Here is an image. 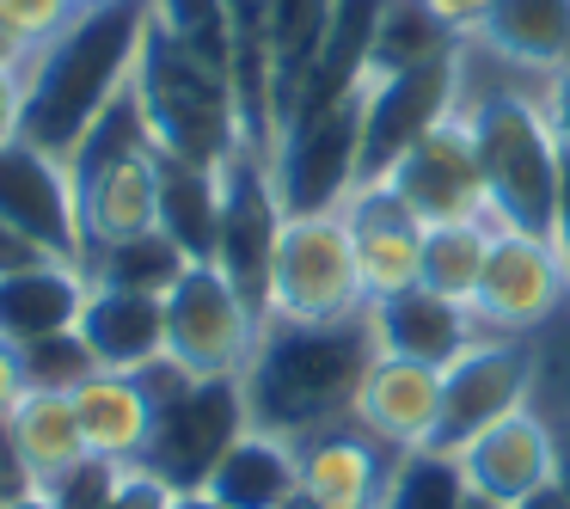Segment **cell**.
I'll return each instance as SVG.
<instances>
[{
	"label": "cell",
	"instance_id": "obj_1",
	"mask_svg": "<svg viewBox=\"0 0 570 509\" xmlns=\"http://www.w3.org/2000/svg\"><path fill=\"white\" fill-rule=\"evenodd\" d=\"M374 356H381V337H374L368 313L337 320V325L264 320L258 350H252L246 374H239L252 430L283 435V442H307L320 430L350 423L362 374L374 369Z\"/></svg>",
	"mask_w": 570,
	"mask_h": 509
},
{
	"label": "cell",
	"instance_id": "obj_2",
	"mask_svg": "<svg viewBox=\"0 0 570 509\" xmlns=\"http://www.w3.org/2000/svg\"><path fill=\"white\" fill-rule=\"evenodd\" d=\"M141 38H148V0H111L75 13L43 50L26 62V141L43 154H68L80 129L129 87Z\"/></svg>",
	"mask_w": 570,
	"mask_h": 509
},
{
	"label": "cell",
	"instance_id": "obj_3",
	"mask_svg": "<svg viewBox=\"0 0 570 509\" xmlns=\"http://www.w3.org/2000/svg\"><path fill=\"white\" fill-rule=\"evenodd\" d=\"M148 117V136L160 148V160H185V166H222L227 154L246 141V111H239V87L222 62L185 50L178 38H166L148 19L141 38L136 75H129Z\"/></svg>",
	"mask_w": 570,
	"mask_h": 509
},
{
	"label": "cell",
	"instance_id": "obj_4",
	"mask_svg": "<svg viewBox=\"0 0 570 509\" xmlns=\"http://www.w3.org/2000/svg\"><path fill=\"white\" fill-rule=\"evenodd\" d=\"M460 111L479 141V173H484V209L491 227H515V234H552L558 209V178H564V148L546 129L540 99H521L515 87H497L466 99Z\"/></svg>",
	"mask_w": 570,
	"mask_h": 509
},
{
	"label": "cell",
	"instance_id": "obj_5",
	"mask_svg": "<svg viewBox=\"0 0 570 509\" xmlns=\"http://www.w3.org/2000/svg\"><path fill=\"white\" fill-rule=\"evenodd\" d=\"M368 313V288H362V264L350 246L344 215H288L283 239H276L271 264V295H264V320L288 325H337Z\"/></svg>",
	"mask_w": 570,
	"mask_h": 509
},
{
	"label": "cell",
	"instance_id": "obj_6",
	"mask_svg": "<svg viewBox=\"0 0 570 509\" xmlns=\"http://www.w3.org/2000/svg\"><path fill=\"white\" fill-rule=\"evenodd\" d=\"M362 111H368V87L283 124V136L271 141V178L283 215L344 209V197L362 185Z\"/></svg>",
	"mask_w": 570,
	"mask_h": 509
},
{
	"label": "cell",
	"instance_id": "obj_7",
	"mask_svg": "<svg viewBox=\"0 0 570 509\" xmlns=\"http://www.w3.org/2000/svg\"><path fill=\"white\" fill-rule=\"evenodd\" d=\"M246 430H252V418H246L239 374H197L190 386H178L173 399L154 405V430H148V448H141L136 467H148L178 497L203 491L209 472L222 467V454Z\"/></svg>",
	"mask_w": 570,
	"mask_h": 509
},
{
	"label": "cell",
	"instance_id": "obj_8",
	"mask_svg": "<svg viewBox=\"0 0 570 509\" xmlns=\"http://www.w3.org/2000/svg\"><path fill=\"white\" fill-rule=\"evenodd\" d=\"M222 209H215V252L209 264L264 313V295H271V264H276V239H283V197H276L271 178V154L239 141L222 166Z\"/></svg>",
	"mask_w": 570,
	"mask_h": 509
},
{
	"label": "cell",
	"instance_id": "obj_9",
	"mask_svg": "<svg viewBox=\"0 0 570 509\" xmlns=\"http://www.w3.org/2000/svg\"><path fill=\"white\" fill-rule=\"evenodd\" d=\"M166 356L190 374H246L252 350H258L264 313L215 271L209 258L185 264L173 288H166Z\"/></svg>",
	"mask_w": 570,
	"mask_h": 509
},
{
	"label": "cell",
	"instance_id": "obj_10",
	"mask_svg": "<svg viewBox=\"0 0 570 509\" xmlns=\"http://www.w3.org/2000/svg\"><path fill=\"white\" fill-rule=\"evenodd\" d=\"M533 369H540V362H533V344H521V337H479L454 369H442V411H435L430 448L460 454V448H472L491 423L528 411Z\"/></svg>",
	"mask_w": 570,
	"mask_h": 509
},
{
	"label": "cell",
	"instance_id": "obj_11",
	"mask_svg": "<svg viewBox=\"0 0 570 509\" xmlns=\"http://www.w3.org/2000/svg\"><path fill=\"white\" fill-rule=\"evenodd\" d=\"M381 185H393L405 197V209L423 227L442 222H491L484 209V173H479V141H472L466 111H448L435 129H423L393 166H386Z\"/></svg>",
	"mask_w": 570,
	"mask_h": 509
},
{
	"label": "cell",
	"instance_id": "obj_12",
	"mask_svg": "<svg viewBox=\"0 0 570 509\" xmlns=\"http://www.w3.org/2000/svg\"><path fill=\"white\" fill-rule=\"evenodd\" d=\"M564 295H570V276H564V258L552 252V239L497 227L479 295H472L479 332L484 337H528L564 307Z\"/></svg>",
	"mask_w": 570,
	"mask_h": 509
},
{
	"label": "cell",
	"instance_id": "obj_13",
	"mask_svg": "<svg viewBox=\"0 0 570 509\" xmlns=\"http://www.w3.org/2000/svg\"><path fill=\"white\" fill-rule=\"evenodd\" d=\"M460 105V50L417 62L405 75L368 80V111H362V185L386 178V166L423 136L435 129L448 111Z\"/></svg>",
	"mask_w": 570,
	"mask_h": 509
},
{
	"label": "cell",
	"instance_id": "obj_14",
	"mask_svg": "<svg viewBox=\"0 0 570 509\" xmlns=\"http://www.w3.org/2000/svg\"><path fill=\"white\" fill-rule=\"evenodd\" d=\"M0 222L13 234H26L43 258H62L87 271L80 209H75V185H68L62 154H43L31 141H7L0 148Z\"/></svg>",
	"mask_w": 570,
	"mask_h": 509
},
{
	"label": "cell",
	"instance_id": "obj_15",
	"mask_svg": "<svg viewBox=\"0 0 570 509\" xmlns=\"http://www.w3.org/2000/svg\"><path fill=\"white\" fill-rule=\"evenodd\" d=\"M460 467H466V484L479 497L521 509L558 484V430L528 405L515 418L491 423L472 448H460Z\"/></svg>",
	"mask_w": 570,
	"mask_h": 509
},
{
	"label": "cell",
	"instance_id": "obj_16",
	"mask_svg": "<svg viewBox=\"0 0 570 509\" xmlns=\"http://www.w3.org/2000/svg\"><path fill=\"white\" fill-rule=\"evenodd\" d=\"M344 227H350V246H356V264H362V288L368 301L381 295H399V288H417V271H423V222L405 209L393 185H356L344 197Z\"/></svg>",
	"mask_w": 570,
	"mask_h": 509
},
{
	"label": "cell",
	"instance_id": "obj_17",
	"mask_svg": "<svg viewBox=\"0 0 570 509\" xmlns=\"http://www.w3.org/2000/svg\"><path fill=\"white\" fill-rule=\"evenodd\" d=\"M368 320H374V337H381V356H399V362H423V369H454L472 344H479V320L472 307L435 295V288H399V295H381L368 301Z\"/></svg>",
	"mask_w": 570,
	"mask_h": 509
},
{
	"label": "cell",
	"instance_id": "obj_18",
	"mask_svg": "<svg viewBox=\"0 0 570 509\" xmlns=\"http://www.w3.org/2000/svg\"><path fill=\"white\" fill-rule=\"evenodd\" d=\"M435 411H442V374L423 369V362L374 356V369L362 374L350 423H356L362 435H374L386 454H405V448H430Z\"/></svg>",
	"mask_w": 570,
	"mask_h": 509
},
{
	"label": "cell",
	"instance_id": "obj_19",
	"mask_svg": "<svg viewBox=\"0 0 570 509\" xmlns=\"http://www.w3.org/2000/svg\"><path fill=\"white\" fill-rule=\"evenodd\" d=\"M0 448L13 460L19 484L31 491H50L68 472L87 460V435L75 418V393H50V386H31L13 405V418L0 423Z\"/></svg>",
	"mask_w": 570,
	"mask_h": 509
},
{
	"label": "cell",
	"instance_id": "obj_20",
	"mask_svg": "<svg viewBox=\"0 0 570 509\" xmlns=\"http://www.w3.org/2000/svg\"><path fill=\"white\" fill-rule=\"evenodd\" d=\"M87 295H92V276L62 258H38V264L7 271L0 276V344L26 350L38 337L75 332Z\"/></svg>",
	"mask_w": 570,
	"mask_h": 509
},
{
	"label": "cell",
	"instance_id": "obj_21",
	"mask_svg": "<svg viewBox=\"0 0 570 509\" xmlns=\"http://www.w3.org/2000/svg\"><path fill=\"white\" fill-rule=\"evenodd\" d=\"M295 448H301V491L320 509H381L393 454L374 435H362L356 423H337V430H320Z\"/></svg>",
	"mask_w": 570,
	"mask_h": 509
},
{
	"label": "cell",
	"instance_id": "obj_22",
	"mask_svg": "<svg viewBox=\"0 0 570 509\" xmlns=\"http://www.w3.org/2000/svg\"><path fill=\"white\" fill-rule=\"evenodd\" d=\"M80 344L92 350L99 369H148L166 356V301L160 295H129V288H99L92 283L87 307H80Z\"/></svg>",
	"mask_w": 570,
	"mask_h": 509
},
{
	"label": "cell",
	"instance_id": "obj_23",
	"mask_svg": "<svg viewBox=\"0 0 570 509\" xmlns=\"http://www.w3.org/2000/svg\"><path fill=\"white\" fill-rule=\"evenodd\" d=\"M337 0H271L264 7V117H271V141L283 111L295 105L301 80H307L313 56H320L325 31H332Z\"/></svg>",
	"mask_w": 570,
	"mask_h": 509
},
{
	"label": "cell",
	"instance_id": "obj_24",
	"mask_svg": "<svg viewBox=\"0 0 570 509\" xmlns=\"http://www.w3.org/2000/svg\"><path fill=\"white\" fill-rule=\"evenodd\" d=\"M472 43L503 68L546 80L552 68L570 62V0H491Z\"/></svg>",
	"mask_w": 570,
	"mask_h": 509
},
{
	"label": "cell",
	"instance_id": "obj_25",
	"mask_svg": "<svg viewBox=\"0 0 570 509\" xmlns=\"http://www.w3.org/2000/svg\"><path fill=\"white\" fill-rule=\"evenodd\" d=\"M75 209H80V246H87V258L117 246V239L154 234L160 227V154H141V160L92 178L75 197Z\"/></svg>",
	"mask_w": 570,
	"mask_h": 509
},
{
	"label": "cell",
	"instance_id": "obj_26",
	"mask_svg": "<svg viewBox=\"0 0 570 509\" xmlns=\"http://www.w3.org/2000/svg\"><path fill=\"white\" fill-rule=\"evenodd\" d=\"M75 418H80V435H87V454L136 467L141 448H148V430H154V399L141 386V374L92 369L75 386Z\"/></svg>",
	"mask_w": 570,
	"mask_h": 509
},
{
	"label": "cell",
	"instance_id": "obj_27",
	"mask_svg": "<svg viewBox=\"0 0 570 509\" xmlns=\"http://www.w3.org/2000/svg\"><path fill=\"white\" fill-rule=\"evenodd\" d=\"M295 491H301V448L264 430L239 435L203 484V497L215 509H283Z\"/></svg>",
	"mask_w": 570,
	"mask_h": 509
},
{
	"label": "cell",
	"instance_id": "obj_28",
	"mask_svg": "<svg viewBox=\"0 0 570 509\" xmlns=\"http://www.w3.org/2000/svg\"><path fill=\"white\" fill-rule=\"evenodd\" d=\"M215 209H222V178H215V166L160 160V234L190 264H203L215 252Z\"/></svg>",
	"mask_w": 570,
	"mask_h": 509
},
{
	"label": "cell",
	"instance_id": "obj_29",
	"mask_svg": "<svg viewBox=\"0 0 570 509\" xmlns=\"http://www.w3.org/2000/svg\"><path fill=\"white\" fill-rule=\"evenodd\" d=\"M460 43H466V38H454V31L423 7V0H386L381 26H374V50H368V80L405 75V68L435 62V56L460 50Z\"/></svg>",
	"mask_w": 570,
	"mask_h": 509
},
{
	"label": "cell",
	"instance_id": "obj_30",
	"mask_svg": "<svg viewBox=\"0 0 570 509\" xmlns=\"http://www.w3.org/2000/svg\"><path fill=\"white\" fill-rule=\"evenodd\" d=\"M491 222H442V227H423V271L417 283L435 288V295L472 307L479 295V276H484V258H491Z\"/></svg>",
	"mask_w": 570,
	"mask_h": 509
},
{
	"label": "cell",
	"instance_id": "obj_31",
	"mask_svg": "<svg viewBox=\"0 0 570 509\" xmlns=\"http://www.w3.org/2000/svg\"><path fill=\"white\" fill-rule=\"evenodd\" d=\"M185 252L154 227V234H136V239H117V246L92 252L87 258V276L99 288H129V295H166V288L185 276Z\"/></svg>",
	"mask_w": 570,
	"mask_h": 509
},
{
	"label": "cell",
	"instance_id": "obj_32",
	"mask_svg": "<svg viewBox=\"0 0 570 509\" xmlns=\"http://www.w3.org/2000/svg\"><path fill=\"white\" fill-rule=\"evenodd\" d=\"M472 484L460 454H442V448H405L393 454V472H386L381 509H466Z\"/></svg>",
	"mask_w": 570,
	"mask_h": 509
},
{
	"label": "cell",
	"instance_id": "obj_33",
	"mask_svg": "<svg viewBox=\"0 0 570 509\" xmlns=\"http://www.w3.org/2000/svg\"><path fill=\"white\" fill-rule=\"evenodd\" d=\"M148 19L166 38H178L185 50L209 56V62H222L234 75V26H227L222 0H148Z\"/></svg>",
	"mask_w": 570,
	"mask_h": 509
},
{
	"label": "cell",
	"instance_id": "obj_34",
	"mask_svg": "<svg viewBox=\"0 0 570 509\" xmlns=\"http://www.w3.org/2000/svg\"><path fill=\"white\" fill-rule=\"evenodd\" d=\"M19 362H26V381L31 386H50V393H75V386L99 369V362H92V350L80 344V332L38 337V344L19 350Z\"/></svg>",
	"mask_w": 570,
	"mask_h": 509
},
{
	"label": "cell",
	"instance_id": "obj_35",
	"mask_svg": "<svg viewBox=\"0 0 570 509\" xmlns=\"http://www.w3.org/2000/svg\"><path fill=\"white\" fill-rule=\"evenodd\" d=\"M124 472H129L124 460L87 454V460H80V467L68 472L62 484H50V497H56L62 509H105V503L117 497V484H124Z\"/></svg>",
	"mask_w": 570,
	"mask_h": 509
},
{
	"label": "cell",
	"instance_id": "obj_36",
	"mask_svg": "<svg viewBox=\"0 0 570 509\" xmlns=\"http://www.w3.org/2000/svg\"><path fill=\"white\" fill-rule=\"evenodd\" d=\"M68 19H75V0H0V26L26 43V62H31V50H43V43L68 26Z\"/></svg>",
	"mask_w": 570,
	"mask_h": 509
},
{
	"label": "cell",
	"instance_id": "obj_37",
	"mask_svg": "<svg viewBox=\"0 0 570 509\" xmlns=\"http://www.w3.org/2000/svg\"><path fill=\"white\" fill-rule=\"evenodd\" d=\"M533 99H540V117H546V129L558 136V148L570 154V62L552 68V75L540 80V92H533Z\"/></svg>",
	"mask_w": 570,
	"mask_h": 509
},
{
	"label": "cell",
	"instance_id": "obj_38",
	"mask_svg": "<svg viewBox=\"0 0 570 509\" xmlns=\"http://www.w3.org/2000/svg\"><path fill=\"white\" fill-rule=\"evenodd\" d=\"M173 497L178 491H173V484H160L148 467H129L124 484H117V497L105 509H173Z\"/></svg>",
	"mask_w": 570,
	"mask_h": 509
},
{
	"label": "cell",
	"instance_id": "obj_39",
	"mask_svg": "<svg viewBox=\"0 0 570 509\" xmlns=\"http://www.w3.org/2000/svg\"><path fill=\"white\" fill-rule=\"evenodd\" d=\"M26 141V68L0 62V148Z\"/></svg>",
	"mask_w": 570,
	"mask_h": 509
},
{
	"label": "cell",
	"instance_id": "obj_40",
	"mask_svg": "<svg viewBox=\"0 0 570 509\" xmlns=\"http://www.w3.org/2000/svg\"><path fill=\"white\" fill-rule=\"evenodd\" d=\"M423 7H430L454 38H472V31L484 26V13H491V0H423Z\"/></svg>",
	"mask_w": 570,
	"mask_h": 509
},
{
	"label": "cell",
	"instance_id": "obj_41",
	"mask_svg": "<svg viewBox=\"0 0 570 509\" xmlns=\"http://www.w3.org/2000/svg\"><path fill=\"white\" fill-rule=\"evenodd\" d=\"M31 393V381H26V362H19V350L13 344H0V423L13 418V405Z\"/></svg>",
	"mask_w": 570,
	"mask_h": 509
},
{
	"label": "cell",
	"instance_id": "obj_42",
	"mask_svg": "<svg viewBox=\"0 0 570 509\" xmlns=\"http://www.w3.org/2000/svg\"><path fill=\"white\" fill-rule=\"evenodd\" d=\"M552 252L564 258V276H570V154H564V178H558V209H552Z\"/></svg>",
	"mask_w": 570,
	"mask_h": 509
},
{
	"label": "cell",
	"instance_id": "obj_43",
	"mask_svg": "<svg viewBox=\"0 0 570 509\" xmlns=\"http://www.w3.org/2000/svg\"><path fill=\"white\" fill-rule=\"evenodd\" d=\"M38 258H43V252L31 246L26 234H13V227L0 222V276H7V271H19V264H38Z\"/></svg>",
	"mask_w": 570,
	"mask_h": 509
},
{
	"label": "cell",
	"instance_id": "obj_44",
	"mask_svg": "<svg viewBox=\"0 0 570 509\" xmlns=\"http://www.w3.org/2000/svg\"><path fill=\"white\" fill-rule=\"evenodd\" d=\"M0 509H62L50 491H31V484H13V491H0Z\"/></svg>",
	"mask_w": 570,
	"mask_h": 509
},
{
	"label": "cell",
	"instance_id": "obj_45",
	"mask_svg": "<svg viewBox=\"0 0 570 509\" xmlns=\"http://www.w3.org/2000/svg\"><path fill=\"white\" fill-rule=\"evenodd\" d=\"M552 491L570 503V423H558V484Z\"/></svg>",
	"mask_w": 570,
	"mask_h": 509
},
{
	"label": "cell",
	"instance_id": "obj_46",
	"mask_svg": "<svg viewBox=\"0 0 570 509\" xmlns=\"http://www.w3.org/2000/svg\"><path fill=\"white\" fill-rule=\"evenodd\" d=\"M0 62H7V68H26V43H19L7 26H0Z\"/></svg>",
	"mask_w": 570,
	"mask_h": 509
},
{
	"label": "cell",
	"instance_id": "obj_47",
	"mask_svg": "<svg viewBox=\"0 0 570 509\" xmlns=\"http://www.w3.org/2000/svg\"><path fill=\"white\" fill-rule=\"evenodd\" d=\"M173 509H215V503L203 491H185V497H173Z\"/></svg>",
	"mask_w": 570,
	"mask_h": 509
},
{
	"label": "cell",
	"instance_id": "obj_48",
	"mask_svg": "<svg viewBox=\"0 0 570 509\" xmlns=\"http://www.w3.org/2000/svg\"><path fill=\"white\" fill-rule=\"evenodd\" d=\"M521 509H570V503H564V497H558V491H540V497H533V503H521Z\"/></svg>",
	"mask_w": 570,
	"mask_h": 509
},
{
	"label": "cell",
	"instance_id": "obj_49",
	"mask_svg": "<svg viewBox=\"0 0 570 509\" xmlns=\"http://www.w3.org/2000/svg\"><path fill=\"white\" fill-rule=\"evenodd\" d=\"M283 509H320V503H313V497H307V491H295V497H288V503H283Z\"/></svg>",
	"mask_w": 570,
	"mask_h": 509
},
{
	"label": "cell",
	"instance_id": "obj_50",
	"mask_svg": "<svg viewBox=\"0 0 570 509\" xmlns=\"http://www.w3.org/2000/svg\"><path fill=\"white\" fill-rule=\"evenodd\" d=\"M466 509H509V503H491V497H479V491H472V497H466Z\"/></svg>",
	"mask_w": 570,
	"mask_h": 509
},
{
	"label": "cell",
	"instance_id": "obj_51",
	"mask_svg": "<svg viewBox=\"0 0 570 509\" xmlns=\"http://www.w3.org/2000/svg\"><path fill=\"white\" fill-rule=\"evenodd\" d=\"M92 7H111V0H75V13H92Z\"/></svg>",
	"mask_w": 570,
	"mask_h": 509
}]
</instances>
